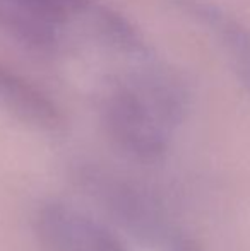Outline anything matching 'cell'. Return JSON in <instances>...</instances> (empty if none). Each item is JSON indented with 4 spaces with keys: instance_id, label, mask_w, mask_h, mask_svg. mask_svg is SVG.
<instances>
[{
    "instance_id": "obj_1",
    "label": "cell",
    "mask_w": 250,
    "mask_h": 251,
    "mask_svg": "<svg viewBox=\"0 0 250 251\" xmlns=\"http://www.w3.org/2000/svg\"><path fill=\"white\" fill-rule=\"evenodd\" d=\"M101 125L122 154L142 164L163 159L175 132L130 80L113 86L103 98Z\"/></svg>"
},
{
    "instance_id": "obj_2",
    "label": "cell",
    "mask_w": 250,
    "mask_h": 251,
    "mask_svg": "<svg viewBox=\"0 0 250 251\" xmlns=\"http://www.w3.org/2000/svg\"><path fill=\"white\" fill-rule=\"evenodd\" d=\"M83 185L127 231L147 243L170 239V229L156 199L134 181L98 168L81 171Z\"/></svg>"
},
{
    "instance_id": "obj_3",
    "label": "cell",
    "mask_w": 250,
    "mask_h": 251,
    "mask_svg": "<svg viewBox=\"0 0 250 251\" xmlns=\"http://www.w3.org/2000/svg\"><path fill=\"white\" fill-rule=\"evenodd\" d=\"M34 231L41 251H127L105 224L60 201L40 208Z\"/></svg>"
},
{
    "instance_id": "obj_4",
    "label": "cell",
    "mask_w": 250,
    "mask_h": 251,
    "mask_svg": "<svg viewBox=\"0 0 250 251\" xmlns=\"http://www.w3.org/2000/svg\"><path fill=\"white\" fill-rule=\"evenodd\" d=\"M187 16L207 27L226 53L240 86L250 94V29L242 21L207 0H173Z\"/></svg>"
},
{
    "instance_id": "obj_5",
    "label": "cell",
    "mask_w": 250,
    "mask_h": 251,
    "mask_svg": "<svg viewBox=\"0 0 250 251\" xmlns=\"http://www.w3.org/2000/svg\"><path fill=\"white\" fill-rule=\"evenodd\" d=\"M0 104L23 123L38 130L55 132L63 125V116L57 104L3 63H0Z\"/></svg>"
},
{
    "instance_id": "obj_6",
    "label": "cell",
    "mask_w": 250,
    "mask_h": 251,
    "mask_svg": "<svg viewBox=\"0 0 250 251\" xmlns=\"http://www.w3.org/2000/svg\"><path fill=\"white\" fill-rule=\"evenodd\" d=\"M58 24L21 0H0V31L26 50L50 55L58 47Z\"/></svg>"
},
{
    "instance_id": "obj_7",
    "label": "cell",
    "mask_w": 250,
    "mask_h": 251,
    "mask_svg": "<svg viewBox=\"0 0 250 251\" xmlns=\"http://www.w3.org/2000/svg\"><path fill=\"white\" fill-rule=\"evenodd\" d=\"M94 16H96L98 33L113 50L136 56H146L149 53L142 34L120 12L110 7H98Z\"/></svg>"
},
{
    "instance_id": "obj_8",
    "label": "cell",
    "mask_w": 250,
    "mask_h": 251,
    "mask_svg": "<svg viewBox=\"0 0 250 251\" xmlns=\"http://www.w3.org/2000/svg\"><path fill=\"white\" fill-rule=\"evenodd\" d=\"M21 2L28 3L38 12L47 16L48 19L57 23L58 26H62L63 23L69 21L72 14L83 12L84 9H87L91 0H21Z\"/></svg>"
}]
</instances>
